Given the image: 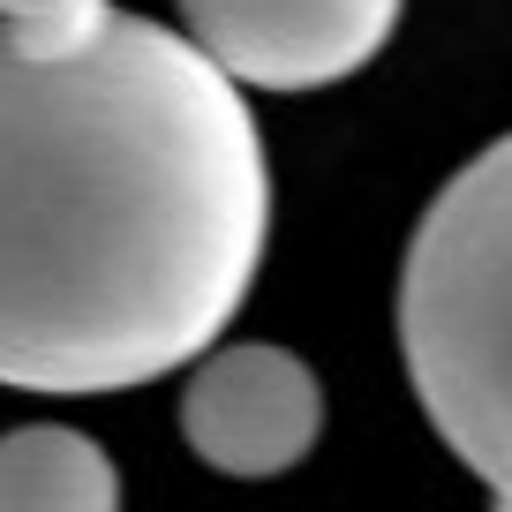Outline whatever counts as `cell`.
I'll return each instance as SVG.
<instances>
[{
    "label": "cell",
    "mask_w": 512,
    "mask_h": 512,
    "mask_svg": "<svg viewBox=\"0 0 512 512\" xmlns=\"http://www.w3.org/2000/svg\"><path fill=\"white\" fill-rule=\"evenodd\" d=\"M272 234L256 113L113 0L0 23V384L128 392L219 347Z\"/></svg>",
    "instance_id": "1"
},
{
    "label": "cell",
    "mask_w": 512,
    "mask_h": 512,
    "mask_svg": "<svg viewBox=\"0 0 512 512\" xmlns=\"http://www.w3.org/2000/svg\"><path fill=\"white\" fill-rule=\"evenodd\" d=\"M400 354L430 430L490 490L512 482V136L460 166L400 264Z\"/></svg>",
    "instance_id": "2"
},
{
    "label": "cell",
    "mask_w": 512,
    "mask_h": 512,
    "mask_svg": "<svg viewBox=\"0 0 512 512\" xmlns=\"http://www.w3.org/2000/svg\"><path fill=\"white\" fill-rule=\"evenodd\" d=\"M400 8L407 0H181V23L234 91H324L377 61Z\"/></svg>",
    "instance_id": "3"
},
{
    "label": "cell",
    "mask_w": 512,
    "mask_h": 512,
    "mask_svg": "<svg viewBox=\"0 0 512 512\" xmlns=\"http://www.w3.org/2000/svg\"><path fill=\"white\" fill-rule=\"evenodd\" d=\"M181 437L211 475L272 482L324 437V384L287 347H211L181 392Z\"/></svg>",
    "instance_id": "4"
},
{
    "label": "cell",
    "mask_w": 512,
    "mask_h": 512,
    "mask_svg": "<svg viewBox=\"0 0 512 512\" xmlns=\"http://www.w3.org/2000/svg\"><path fill=\"white\" fill-rule=\"evenodd\" d=\"M0 512H121V475L83 430L23 422L0 437Z\"/></svg>",
    "instance_id": "5"
},
{
    "label": "cell",
    "mask_w": 512,
    "mask_h": 512,
    "mask_svg": "<svg viewBox=\"0 0 512 512\" xmlns=\"http://www.w3.org/2000/svg\"><path fill=\"white\" fill-rule=\"evenodd\" d=\"M61 8H91V0H0V23H23V16H61Z\"/></svg>",
    "instance_id": "6"
},
{
    "label": "cell",
    "mask_w": 512,
    "mask_h": 512,
    "mask_svg": "<svg viewBox=\"0 0 512 512\" xmlns=\"http://www.w3.org/2000/svg\"><path fill=\"white\" fill-rule=\"evenodd\" d=\"M490 512H512V482H505V490H497V505Z\"/></svg>",
    "instance_id": "7"
}]
</instances>
